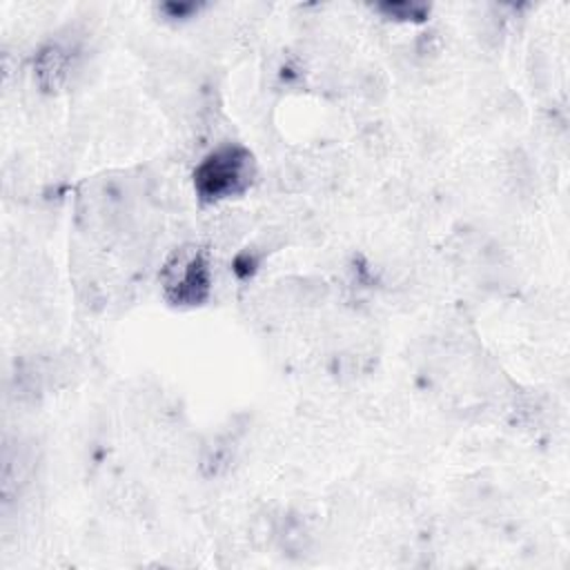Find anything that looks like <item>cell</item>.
I'll use <instances>...</instances> for the list:
<instances>
[{
	"instance_id": "6da1fadb",
	"label": "cell",
	"mask_w": 570,
	"mask_h": 570,
	"mask_svg": "<svg viewBox=\"0 0 570 570\" xmlns=\"http://www.w3.org/2000/svg\"><path fill=\"white\" fill-rule=\"evenodd\" d=\"M256 163L247 147L225 142L212 149L194 169V191L203 203H220L249 189Z\"/></svg>"
},
{
	"instance_id": "7a4b0ae2",
	"label": "cell",
	"mask_w": 570,
	"mask_h": 570,
	"mask_svg": "<svg viewBox=\"0 0 570 570\" xmlns=\"http://www.w3.org/2000/svg\"><path fill=\"white\" fill-rule=\"evenodd\" d=\"M160 285L171 305H203L212 292V269L205 249L196 245L178 247L160 269Z\"/></svg>"
}]
</instances>
